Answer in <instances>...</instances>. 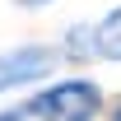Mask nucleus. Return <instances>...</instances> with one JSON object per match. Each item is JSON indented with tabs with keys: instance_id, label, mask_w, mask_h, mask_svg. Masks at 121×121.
<instances>
[{
	"instance_id": "nucleus-1",
	"label": "nucleus",
	"mask_w": 121,
	"mask_h": 121,
	"mask_svg": "<svg viewBox=\"0 0 121 121\" xmlns=\"http://www.w3.org/2000/svg\"><path fill=\"white\" fill-rule=\"evenodd\" d=\"M19 112L37 121H93L103 112V89L93 79H56V84L37 89Z\"/></svg>"
},
{
	"instance_id": "nucleus-2",
	"label": "nucleus",
	"mask_w": 121,
	"mask_h": 121,
	"mask_svg": "<svg viewBox=\"0 0 121 121\" xmlns=\"http://www.w3.org/2000/svg\"><path fill=\"white\" fill-rule=\"evenodd\" d=\"M60 56H75V60H121V5L107 9L98 23L70 28Z\"/></svg>"
},
{
	"instance_id": "nucleus-3",
	"label": "nucleus",
	"mask_w": 121,
	"mask_h": 121,
	"mask_svg": "<svg viewBox=\"0 0 121 121\" xmlns=\"http://www.w3.org/2000/svg\"><path fill=\"white\" fill-rule=\"evenodd\" d=\"M56 60H60L56 47H14V51H0V93L47 79L56 70Z\"/></svg>"
},
{
	"instance_id": "nucleus-4",
	"label": "nucleus",
	"mask_w": 121,
	"mask_h": 121,
	"mask_svg": "<svg viewBox=\"0 0 121 121\" xmlns=\"http://www.w3.org/2000/svg\"><path fill=\"white\" fill-rule=\"evenodd\" d=\"M0 121H23V112H0Z\"/></svg>"
},
{
	"instance_id": "nucleus-5",
	"label": "nucleus",
	"mask_w": 121,
	"mask_h": 121,
	"mask_svg": "<svg viewBox=\"0 0 121 121\" xmlns=\"http://www.w3.org/2000/svg\"><path fill=\"white\" fill-rule=\"evenodd\" d=\"M19 5H51V0H19Z\"/></svg>"
},
{
	"instance_id": "nucleus-6",
	"label": "nucleus",
	"mask_w": 121,
	"mask_h": 121,
	"mask_svg": "<svg viewBox=\"0 0 121 121\" xmlns=\"http://www.w3.org/2000/svg\"><path fill=\"white\" fill-rule=\"evenodd\" d=\"M112 121H121V103H117V107H112Z\"/></svg>"
}]
</instances>
